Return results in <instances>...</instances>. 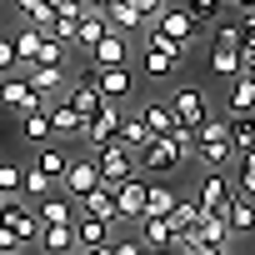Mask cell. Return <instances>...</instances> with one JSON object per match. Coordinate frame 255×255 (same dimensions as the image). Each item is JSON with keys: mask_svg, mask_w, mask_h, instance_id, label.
<instances>
[{"mask_svg": "<svg viewBox=\"0 0 255 255\" xmlns=\"http://www.w3.org/2000/svg\"><path fill=\"white\" fill-rule=\"evenodd\" d=\"M195 160L205 170H225V160H235L230 135H225V115H205L195 125Z\"/></svg>", "mask_w": 255, "mask_h": 255, "instance_id": "cell-1", "label": "cell"}, {"mask_svg": "<svg viewBox=\"0 0 255 255\" xmlns=\"http://www.w3.org/2000/svg\"><path fill=\"white\" fill-rule=\"evenodd\" d=\"M135 160H140V170H145V175L165 180V175H175V170L185 165V150L175 145V135H150V140L135 150Z\"/></svg>", "mask_w": 255, "mask_h": 255, "instance_id": "cell-2", "label": "cell"}, {"mask_svg": "<svg viewBox=\"0 0 255 255\" xmlns=\"http://www.w3.org/2000/svg\"><path fill=\"white\" fill-rule=\"evenodd\" d=\"M210 75H220V80H235V75H240V25H230V20H220V25H215Z\"/></svg>", "mask_w": 255, "mask_h": 255, "instance_id": "cell-3", "label": "cell"}, {"mask_svg": "<svg viewBox=\"0 0 255 255\" xmlns=\"http://www.w3.org/2000/svg\"><path fill=\"white\" fill-rule=\"evenodd\" d=\"M180 60H185V45L160 40V35H150V30H145V55H140V65H145V75H150V80H175Z\"/></svg>", "mask_w": 255, "mask_h": 255, "instance_id": "cell-4", "label": "cell"}, {"mask_svg": "<svg viewBox=\"0 0 255 255\" xmlns=\"http://www.w3.org/2000/svg\"><path fill=\"white\" fill-rule=\"evenodd\" d=\"M90 155H95V165H100V180H105V185H120V180L140 175L135 150H130V145H120V140H110V145H100V150H90Z\"/></svg>", "mask_w": 255, "mask_h": 255, "instance_id": "cell-5", "label": "cell"}, {"mask_svg": "<svg viewBox=\"0 0 255 255\" xmlns=\"http://www.w3.org/2000/svg\"><path fill=\"white\" fill-rule=\"evenodd\" d=\"M145 30L160 35V40H175V45H190V40H195V20L185 15V5H160V15H155Z\"/></svg>", "mask_w": 255, "mask_h": 255, "instance_id": "cell-6", "label": "cell"}, {"mask_svg": "<svg viewBox=\"0 0 255 255\" xmlns=\"http://www.w3.org/2000/svg\"><path fill=\"white\" fill-rule=\"evenodd\" d=\"M90 70H110V65H130V35H120V30H105L90 50H85Z\"/></svg>", "mask_w": 255, "mask_h": 255, "instance_id": "cell-7", "label": "cell"}, {"mask_svg": "<svg viewBox=\"0 0 255 255\" xmlns=\"http://www.w3.org/2000/svg\"><path fill=\"white\" fill-rule=\"evenodd\" d=\"M165 100H170L175 120H180V125H190V130H195L205 115H210V100H205V90H200V85H175Z\"/></svg>", "mask_w": 255, "mask_h": 255, "instance_id": "cell-8", "label": "cell"}, {"mask_svg": "<svg viewBox=\"0 0 255 255\" xmlns=\"http://www.w3.org/2000/svg\"><path fill=\"white\" fill-rule=\"evenodd\" d=\"M45 115H50V140H80V130H85V115L65 100V95H55V100H45Z\"/></svg>", "mask_w": 255, "mask_h": 255, "instance_id": "cell-9", "label": "cell"}, {"mask_svg": "<svg viewBox=\"0 0 255 255\" xmlns=\"http://www.w3.org/2000/svg\"><path fill=\"white\" fill-rule=\"evenodd\" d=\"M100 185V165H95V155H70V165H65V175H60V190L70 195V200H80L85 190H95Z\"/></svg>", "mask_w": 255, "mask_h": 255, "instance_id": "cell-10", "label": "cell"}, {"mask_svg": "<svg viewBox=\"0 0 255 255\" xmlns=\"http://www.w3.org/2000/svg\"><path fill=\"white\" fill-rule=\"evenodd\" d=\"M80 140H85V150H100V145L120 140V105H105V110H95V115L85 120Z\"/></svg>", "mask_w": 255, "mask_h": 255, "instance_id": "cell-11", "label": "cell"}, {"mask_svg": "<svg viewBox=\"0 0 255 255\" xmlns=\"http://www.w3.org/2000/svg\"><path fill=\"white\" fill-rule=\"evenodd\" d=\"M230 195H235V185H230L220 170H205V175H200V190H195V205H200V215H220Z\"/></svg>", "mask_w": 255, "mask_h": 255, "instance_id": "cell-12", "label": "cell"}, {"mask_svg": "<svg viewBox=\"0 0 255 255\" xmlns=\"http://www.w3.org/2000/svg\"><path fill=\"white\" fill-rule=\"evenodd\" d=\"M90 80H95V90L110 100V105H120V100H130V90H135V75H130V65H110V70H90Z\"/></svg>", "mask_w": 255, "mask_h": 255, "instance_id": "cell-13", "label": "cell"}, {"mask_svg": "<svg viewBox=\"0 0 255 255\" xmlns=\"http://www.w3.org/2000/svg\"><path fill=\"white\" fill-rule=\"evenodd\" d=\"M0 105H5L10 115H25V110H40L45 100H40V95L30 90V80H25V75L15 70V75H5V90H0Z\"/></svg>", "mask_w": 255, "mask_h": 255, "instance_id": "cell-14", "label": "cell"}, {"mask_svg": "<svg viewBox=\"0 0 255 255\" xmlns=\"http://www.w3.org/2000/svg\"><path fill=\"white\" fill-rule=\"evenodd\" d=\"M145 215V180L130 175L115 185V220H140Z\"/></svg>", "mask_w": 255, "mask_h": 255, "instance_id": "cell-15", "label": "cell"}, {"mask_svg": "<svg viewBox=\"0 0 255 255\" xmlns=\"http://www.w3.org/2000/svg\"><path fill=\"white\" fill-rule=\"evenodd\" d=\"M25 80H30V90L40 95V100H55V95H65V65H30V70H20Z\"/></svg>", "mask_w": 255, "mask_h": 255, "instance_id": "cell-16", "label": "cell"}, {"mask_svg": "<svg viewBox=\"0 0 255 255\" xmlns=\"http://www.w3.org/2000/svg\"><path fill=\"white\" fill-rule=\"evenodd\" d=\"M35 220H40V225H70V220H75V200H70L65 190H50V195L35 200Z\"/></svg>", "mask_w": 255, "mask_h": 255, "instance_id": "cell-17", "label": "cell"}, {"mask_svg": "<svg viewBox=\"0 0 255 255\" xmlns=\"http://www.w3.org/2000/svg\"><path fill=\"white\" fill-rule=\"evenodd\" d=\"M75 210H80V215H95V220H110V225H115V185H105V180H100L95 190H85V195L75 200Z\"/></svg>", "mask_w": 255, "mask_h": 255, "instance_id": "cell-18", "label": "cell"}, {"mask_svg": "<svg viewBox=\"0 0 255 255\" xmlns=\"http://www.w3.org/2000/svg\"><path fill=\"white\" fill-rule=\"evenodd\" d=\"M220 215H225L230 235H250V230H255V200H250V195H240V190L225 200V210H220Z\"/></svg>", "mask_w": 255, "mask_h": 255, "instance_id": "cell-19", "label": "cell"}, {"mask_svg": "<svg viewBox=\"0 0 255 255\" xmlns=\"http://www.w3.org/2000/svg\"><path fill=\"white\" fill-rule=\"evenodd\" d=\"M65 100H70V105H75L85 120H90L95 110H105V105H110V100L95 90V80H90V75H85V80H75V85H65Z\"/></svg>", "mask_w": 255, "mask_h": 255, "instance_id": "cell-20", "label": "cell"}, {"mask_svg": "<svg viewBox=\"0 0 255 255\" xmlns=\"http://www.w3.org/2000/svg\"><path fill=\"white\" fill-rule=\"evenodd\" d=\"M75 250H90V245H110V220H95V215H80L75 210Z\"/></svg>", "mask_w": 255, "mask_h": 255, "instance_id": "cell-21", "label": "cell"}, {"mask_svg": "<svg viewBox=\"0 0 255 255\" xmlns=\"http://www.w3.org/2000/svg\"><path fill=\"white\" fill-rule=\"evenodd\" d=\"M135 225H140V240H145V250H170V245L180 240V235L170 230V220H165V215H140Z\"/></svg>", "mask_w": 255, "mask_h": 255, "instance_id": "cell-22", "label": "cell"}, {"mask_svg": "<svg viewBox=\"0 0 255 255\" xmlns=\"http://www.w3.org/2000/svg\"><path fill=\"white\" fill-rule=\"evenodd\" d=\"M75 225V220H70ZM70 225H40L35 230V245L45 250V255H75V230Z\"/></svg>", "mask_w": 255, "mask_h": 255, "instance_id": "cell-23", "label": "cell"}, {"mask_svg": "<svg viewBox=\"0 0 255 255\" xmlns=\"http://www.w3.org/2000/svg\"><path fill=\"white\" fill-rule=\"evenodd\" d=\"M135 115L145 120V130H150V135H170L175 125H180V120H175V110H170V100H145Z\"/></svg>", "mask_w": 255, "mask_h": 255, "instance_id": "cell-24", "label": "cell"}, {"mask_svg": "<svg viewBox=\"0 0 255 255\" xmlns=\"http://www.w3.org/2000/svg\"><path fill=\"white\" fill-rule=\"evenodd\" d=\"M105 30H110V20H105L100 10H80V25H75V40H70V50H80V55H85V50H90V45H95Z\"/></svg>", "mask_w": 255, "mask_h": 255, "instance_id": "cell-25", "label": "cell"}, {"mask_svg": "<svg viewBox=\"0 0 255 255\" xmlns=\"http://www.w3.org/2000/svg\"><path fill=\"white\" fill-rule=\"evenodd\" d=\"M225 85H230L225 115H255V80H250V75H235V80H225Z\"/></svg>", "mask_w": 255, "mask_h": 255, "instance_id": "cell-26", "label": "cell"}, {"mask_svg": "<svg viewBox=\"0 0 255 255\" xmlns=\"http://www.w3.org/2000/svg\"><path fill=\"white\" fill-rule=\"evenodd\" d=\"M65 165H70V155H65V145H55V140H45V145H35V170H40L45 180H60V175H65Z\"/></svg>", "mask_w": 255, "mask_h": 255, "instance_id": "cell-27", "label": "cell"}, {"mask_svg": "<svg viewBox=\"0 0 255 255\" xmlns=\"http://www.w3.org/2000/svg\"><path fill=\"white\" fill-rule=\"evenodd\" d=\"M105 20H110V30H120V35H135V30H145V15L130 5V0H115V5L105 10Z\"/></svg>", "mask_w": 255, "mask_h": 255, "instance_id": "cell-28", "label": "cell"}, {"mask_svg": "<svg viewBox=\"0 0 255 255\" xmlns=\"http://www.w3.org/2000/svg\"><path fill=\"white\" fill-rule=\"evenodd\" d=\"M225 135H230V150H250L255 145V115H225Z\"/></svg>", "mask_w": 255, "mask_h": 255, "instance_id": "cell-29", "label": "cell"}, {"mask_svg": "<svg viewBox=\"0 0 255 255\" xmlns=\"http://www.w3.org/2000/svg\"><path fill=\"white\" fill-rule=\"evenodd\" d=\"M10 40H15V60H20V70H30V65H35V55H40V40H45V35H40L35 25H20Z\"/></svg>", "mask_w": 255, "mask_h": 255, "instance_id": "cell-30", "label": "cell"}, {"mask_svg": "<svg viewBox=\"0 0 255 255\" xmlns=\"http://www.w3.org/2000/svg\"><path fill=\"white\" fill-rule=\"evenodd\" d=\"M175 200H180V195H175L165 180H150V185H145V215H170Z\"/></svg>", "mask_w": 255, "mask_h": 255, "instance_id": "cell-31", "label": "cell"}, {"mask_svg": "<svg viewBox=\"0 0 255 255\" xmlns=\"http://www.w3.org/2000/svg\"><path fill=\"white\" fill-rule=\"evenodd\" d=\"M20 135H25L30 145H45V140H50V115H45V105L20 115Z\"/></svg>", "mask_w": 255, "mask_h": 255, "instance_id": "cell-32", "label": "cell"}, {"mask_svg": "<svg viewBox=\"0 0 255 255\" xmlns=\"http://www.w3.org/2000/svg\"><path fill=\"white\" fill-rule=\"evenodd\" d=\"M145 140H150V130H145V120H140L135 110H130V115L120 110V145H130V150H140Z\"/></svg>", "mask_w": 255, "mask_h": 255, "instance_id": "cell-33", "label": "cell"}, {"mask_svg": "<svg viewBox=\"0 0 255 255\" xmlns=\"http://www.w3.org/2000/svg\"><path fill=\"white\" fill-rule=\"evenodd\" d=\"M165 220H170V230H175V235H185V230L200 220V205H195V195H180V200H175V210H170Z\"/></svg>", "mask_w": 255, "mask_h": 255, "instance_id": "cell-34", "label": "cell"}, {"mask_svg": "<svg viewBox=\"0 0 255 255\" xmlns=\"http://www.w3.org/2000/svg\"><path fill=\"white\" fill-rule=\"evenodd\" d=\"M20 195H25V200H40V195H50V180L35 170V160L20 170Z\"/></svg>", "mask_w": 255, "mask_h": 255, "instance_id": "cell-35", "label": "cell"}, {"mask_svg": "<svg viewBox=\"0 0 255 255\" xmlns=\"http://www.w3.org/2000/svg\"><path fill=\"white\" fill-rule=\"evenodd\" d=\"M65 60H70V45H65V40H55V35H45V40H40L35 65H65Z\"/></svg>", "mask_w": 255, "mask_h": 255, "instance_id": "cell-36", "label": "cell"}, {"mask_svg": "<svg viewBox=\"0 0 255 255\" xmlns=\"http://www.w3.org/2000/svg\"><path fill=\"white\" fill-rule=\"evenodd\" d=\"M235 190L255 200V145H250V150H240V175H235Z\"/></svg>", "mask_w": 255, "mask_h": 255, "instance_id": "cell-37", "label": "cell"}, {"mask_svg": "<svg viewBox=\"0 0 255 255\" xmlns=\"http://www.w3.org/2000/svg\"><path fill=\"white\" fill-rule=\"evenodd\" d=\"M220 10H225V0H185L190 20H220Z\"/></svg>", "mask_w": 255, "mask_h": 255, "instance_id": "cell-38", "label": "cell"}, {"mask_svg": "<svg viewBox=\"0 0 255 255\" xmlns=\"http://www.w3.org/2000/svg\"><path fill=\"white\" fill-rule=\"evenodd\" d=\"M20 170H25V165L0 160V195H20Z\"/></svg>", "mask_w": 255, "mask_h": 255, "instance_id": "cell-39", "label": "cell"}, {"mask_svg": "<svg viewBox=\"0 0 255 255\" xmlns=\"http://www.w3.org/2000/svg\"><path fill=\"white\" fill-rule=\"evenodd\" d=\"M20 60H15V40L10 35H0V75H15Z\"/></svg>", "mask_w": 255, "mask_h": 255, "instance_id": "cell-40", "label": "cell"}, {"mask_svg": "<svg viewBox=\"0 0 255 255\" xmlns=\"http://www.w3.org/2000/svg\"><path fill=\"white\" fill-rule=\"evenodd\" d=\"M110 255H145V240H135V235H110Z\"/></svg>", "mask_w": 255, "mask_h": 255, "instance_id": "cell-41", "label": "cell"}, {"mask_svg": "<svg viewBox=\"0 0 255 255\" xmlns=\"http://www.w3.org/2000/svg\"><path fill=\"white\" fill-rule=\"evenodd\" d=\"M75 25H80V15H55V25H50V35L70 45V40H75Z\"/></svg>", "mask_w": 255, "mask_h": 255, "instance_id": "cell-42", "label": "cell"}, {"mask_svg": "<svg viewBox=\"0 0 255 255\" xmlns=\"http://www.w3.org/2000/svg\"><path fill=\"white\" fill-rule=\"evenodd\" d=\"M45 10L50 15H80L85 5H80V0H45Z\"/></svg>", "mask_w": 255, "mask_h": 255, "instance_id": "cell-43", "label": "cell"}, {"mask_svg": "<svg viewBox=\"0 0 255 255\" xmlns=\"http://www.w3.org/2000/svg\"><path fill=\"white\" fill-rule=\"evenodd\" d=\"M240 45L255 50V10H245V20H240Z\"/></svg>", "mask_w": 255, "mask_h": 255, "instance_id": "cell-44", "label": "cell"}, {"mask_svg": "<svg viewBox=\"0 0 255 255\" xmlns=\"http://www.w3.org/2000/svg\"><path fill=\"white\" fill-rule=\"evenodd\" d=\"M130 5H135V10L145 15V25H150V20L160 15V5H165V0H130Z\"/></svg>", "mask_w": 255, "mask_h": 255, "instance_id": "cell-45", "label": "cell"}, {"mask_svg": "<svg viewBox=\"0 0 255 255\" xmlns=\"http://www.w3.org/2000/svg\"><path fill=\"white\" fill-rule=\"evenodd\" d=\"M80 5H85V10H100V15H105V10L115 5V0H80Z\"/></svg>", "mask_w": 255, "mask_h": 255, "instance_id": "cell-46", "label": "cell"}, {"mask_svg": "<svg viewBox=\"0 0 255 255\" xmlns=\"http://www.w3.org/2000/svg\"><path fill=\"white\" fill-rule=\"evenodd\" d=\"M75 255H110V245H90V250H75Z\"/></svg>", "mask_w": 255, "mask_h": 255, "instance_id": "cell-47", "label": "cell"}, {"mask_svg": "<svg viewBox=\"0 0 255 255\" xmlns=\"http://www.w3.org/2000/svg\"><path fill=\"white\" fill-rule=\"evenodd\" d=\"M145 255H180V250H175V245H170V250H145Z\"/></svg>", "mask_w": 255, "mask_h": 255, "instance_id": "cell-48", "label": "cell"}, {"mask_svg": "<svg viewBox=\"0 0 255 255\" xmlns=\"http://www.w3.org/2000/svg\"><path fill=\"white\" fill-rule=\"evenodd\" d=\"M0 90H5V75H0Z\"/></svg>", "mask_w": 255, "mask_h": 255, "instance_id": "cell-49", "label": "cell"}, {"mask_svg": "<svg viewBox=\"0 0 255 255\" xmlns=\"http://www.w3.org/2000/svg\"><path fill=\"white\" fill-rule=\"evenodd\" d=\"M10 255H25V250H10Z\"/></svg>", "mask_w": 255, "mask_h": 255, "instance_id": "cell-50", "label": "cell"}, {"mask_svg": "<svg viewBox=\"0 0 255 255\" xmlns=\"http://www.w3.org/2000/svg\"><path fill=\"white\" fill-rule=\"evenodd\" d=\"M225 255H230V250H225Z\"/></svg>", "mask_w": 255, "mask_h": 255, "instance_id": "cell-51", "label": "cell"}]
</instances>
